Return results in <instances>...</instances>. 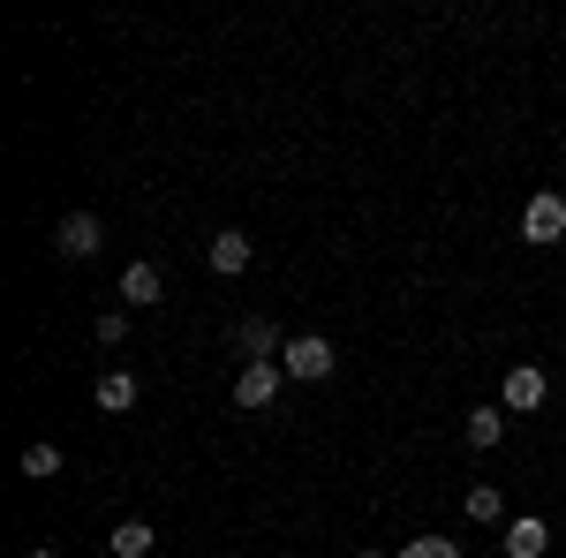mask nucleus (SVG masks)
Returning <instances> with one entry per match:
<instances>
[{"instance_id":"f257e3e1","label":"nucleus","mask_w":566,"mask_h":558,"mask_svg":"<svg viewBox=\"0 0 566 558\" xmlns=\"http://www.w3.org/2000/svg\"><path fill=\"white\" fill-rule=\"evenodd\" d=\"M333 362H340V355H333V340H317V333H295V340L280 347V370H287L295 386H325Z\"/></svg>"},{"instance_id":"f03ea898","label":"nucleus","mask_w":566,"mask_h":558,"mask_svg":"<svg viewBox=\"0 0 566 558\" xmlns=\"http://www.w3.org/2000/svg\"><path fill=\"white\" fill-rule=\"evenodd\" d=\"M522 242H536V250L566 242V197L559 189H536V197L522 204Z\"/></svg>"},{"instance_id":"7ed1b4c3","label":"nucleus","mask_w":566,"mask_h":558,"mask_svg":"<svg viewBox=\"0 0 566 558\" xmlns=\"http://www.w3.org/2000/svg\"><path fill=\"white\" fill-rule=\"evenodd\" d=\"M544 400H552V378H544L536 362H514L506 386H499V408H506V415H536Z\"/></svg>"},{"instance_id":"20e7f679","label":"nucleus","mask_w":566,"mask_h":558,"mask_svg":"<svg viewBox=\"0 0 566 558\" xmlns=\"http://www.w3.org/2000/svg\"><path fill=\"white\" fill-rule=\"evenodd\" d=\"M53 250H61L69 264L98 257V250H106V227H98V212H69V219H61V234H53Z\"/></svg>"},{"instance_id":"39448f33","label":"nucleus","mask_w":566,"mask_h":558,"mask_svg":"<svg viewBox=\"0 0 566 558\" xmlns=\"http://www.w3.org/2000/svg\"><path fill=\"white\" fill-rule=\"evenodd\" d=\"M280 325H272V317H242V325H234V355H242V362H280Z\"/></svg>"},{"instance_id":"423d86ee","label":"nucleus","mask_w":566,"mask_h":558,"mask_svg":"<svg viewBox=\"0 0 566 558\" xmlns=\"http://www.w3.org/2000/svg\"><path fill=\"white\" fill-rule=\"evenodd\" d=\"M280 378H287L280 362H242V370H234V408H264V400L280 392Z\"/></svg>"},{"instance_id":"0eeeda50","label":"nucleus","mask_w":566,"mask_h":558,"mask_svg":"<svg viewBox=\"0 0 566 558\" xmlns=\"http://www.w3.org/2000/svg\"><path fill=\"white\" fill-rule=\"evenodd\" d=\"M499 551H506V558H544V551H552V528H544L536 514L506 520V528H499Z\"/></svg>"},{"instance_id":"6e6552de","label":"nucleus","mask_w":566,"mask_h":558,"mask_svg":"<svg viewBox=\"0 0 566 558\" xmlns=\"http://www.w3.org/2000/svg\"><path fill=\"white\" fill-rule=\"evenodd\" d=\"M205 264H212L219 280L250 272V234H234V227H227V234H212V242H205Z\"/></svg>"},{"instance_id":"1a4fd4ad","label":"nucleus","mask_w":566,"mask_h":558,"mask_svg":"<svg viewBox=\"0 0 566 558\" xmlns=\"http://www.w3.org/2000/svg\"><path fill=\"white\" fill-rule=\"evenodd\" d=\"M91 400H98V415H129V408H136V378H129V370H106Z\"/></svg>"},{"instance_id":"9d476101","label":"nucleus","mask_w":566,"mask_h":558,"mask_svg":"<svg viewBox=\"0 0 566 558\" xmlns=\"http://www.w3.org/2000/svg\"><path fill=\"white\" fill-rule=\"evenodd\" d=\"M159 295H167L159 264H129V272H122V302H136V309H144V302H159Z\"/></svg>"},{"instance_id":"9b49d317","label":"nucleus","mask_w":566,"mask_h":558,"mask_svg":"<svg viewBox=\"0 0 566 558\" xmlns=\"http://www.w3.org/2000/svg\"><path fill=\"white\" fill-rule=\"evenodd\" d=\"M151 544H159L151 520H122V528L106 536V551H114V558H151Z\"/></svg>"},{"instance_id":"f8f14e48","label":"nucleus","mask_w":566,"mask_h":558,"mask_svg":"<svg viewBox=\"0 0 566 558\" xmlns=\"http://www.w3.org/2000/svg\"><path fill=\"white\" fill-rule=\"evenodd\" d=\"M469 520H476V528H506V498H499V483H469Z\"/></svg>"},{"instance_id":"ddd939ff","label":"nucleus","mask_w":566,"mask_h":558,"mask_svg":"<svg viewBox=\"0 0 566 558\" xmlns=\"http://www.w3.org/2000/svg\"><path fill=\"white\" fill-rule=\"evenodd\" d=\"M499 438H506V408H469V445H476V453H491Z\"/></svg>"},{"instance_id":"4468645a","label":"nucleus","mask_w":566,"mask_h":558,"mask_svg":"<svg viewBox=\"0 0 566 558\" xmlns=\"http://www.w3.org/2000/svg\"><path fill=\"white\" fill-rule=\"evenodd\" d=\"M23 475H31V483H45V475H61V445H53V438H39V445H23Z\"/></svg>"},{"instance_id":"2eb2a0df","label":"nucleus","mask_w":566,"mask_h":558,"mask_svg":"<svg viewBox=\"0 0 566 558\" xmlns=\"http://www.w3.org/2000/svg\"><path fill=\"white\" fill-rule=\"evenodd\" d=\"M400 558H461V544H453V536H416Z\"/></svg>"},{"instance_id":"dca6fc26","label":"nucleus","mask_w":566,"mask_h":558,"mask_svg":"<svg viewBox=\"0 0 566 558\" xmlns=\"http://www.w3.org/2000/svg\"><path fill=\"white\" fill-rule=\"evenodd\" d=\"M129 340V317H122V309H106V317H98V347H106V355H114V347Z\"/></svg>"},{"instance_id":"f3484780","label":"nucleus","mask_w":566,"mask_h":558,"mask_svg":"<svg viewBox=\"0 0 566 558\" xmlns=\"http://www.w3.org/2000/svg\"><path fill=\"white\" fill-rule=\"evenodd\" d=\"M31 558H61V551H53V544H39V551H31Z\"/></svg>"},{"instance_id":"a211bd4d","label":"nucleus","mask_w":566,"mask_h":558,"mask_svg":"<svg viewBox=\"0 0 566 558\" xmlns=\"http://www.w3.org/2000/svg\"><path fill=\"white\" fill-rule=\"evenodd\" d=\"M355 558H400V551H355Z\"/></svg>"}]
</instances>
